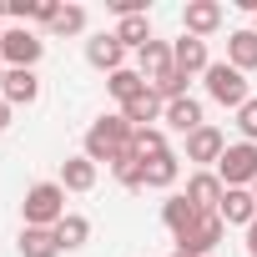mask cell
<instances>
[{"mask_svg":"<svg viewBox=\"0 0 257 257\" xmlns=\"http://www.w3.org/2000/svg\"><path fill=\"white\" fill-rule=\"evenodd\" d=\"M132 132H137V126H126V116L116 111V116H96L91 126H86V147H81V157H91L96 167L106 162H116L126 147H132Z\"/></svg>","mask_w":257,"mask_h":257,"instance_id":"obj_1","label":"cell"},{"mask_svg":"<svg viewBox=\"0 0 257 257\" xmlns=\"http://www.w3.org/2000/svg\"><path fill=\"white\" fill-rule=\"evenodd\" d=\"M21 217H26V227H56V222L66 217V187H61V182H36V187H26Z\"/></svg>","mask_w":257,"mask_h":257,"instance_id":"obj_2","label":"cell"},{"mask_svg":"<svg viewBox=\"0 0 257 257\" xmlns=\"http://www.w3.org/2000/svg\"><path fill=\"white\" fill-rule=\"evenodd\" d=\"M202 81H207V96H212L217 106H232V111H242V106L252 101V96H247V76H242L237 66H227V61H212Z\"/></svg>","mask_w":257,"mask_h":257,"instance_id":"obj_3","label":"cell"},{"mask_svg":"<svg viewBox=\"0 0 257 257\" xmlns=\"http://www.w3.org/2000/svg\"><path fill=\"white\" fill-rule=\"evenodd\" d=\"M41 56H46V41H41L31 26H11V31H6V46H0L6 71H36Z\"/></svg>","mask_w":257,"mask_h":257,"instance_id":"obj_4","label":"cell"},{"mask_svg":"<svg viewBox=\"0 0 257 257\" xmlns=\"http://www.w3.org/2000/svg\"><path fill=\"white\" fill-rule=\"evenodd\" d=\"M222 187H252L257 182V147L252 142H227L222 162H217Z\"/></svg>","mask_w":257,"mask_h":257,"instance_id":"obj_5","label":"cell"},{"mask_svg":"<svg viewBox=\"0 0 257 257\" xmlns=\"http://www.w3.org/2000/svg\"><path fill=\"white\" fill-rule=\"evenodd\" d=\"M222 232H227V222L212 212V217H197L182 237H177V252H187V257H207L217 242H222Z\"/></svg>","mask_w":257,"mask_h":257,"instance_id":"obj_6","label":"cell"},{"mask_svg":"<svg viewBox=\"0 0 257 257\" xmlns=\"http://www.w3.org/2000/svg\"><path fill=\"white\" fill-rule=\"evenodd\" d=\"M227 152V137L217 132V126H197V132L187 137V157L182 162H197V167H217Z\"/></svg>","mask_w":257,"mask_h":257,"instance_id":"obj_7","label":"cell"},{"mask_svg":"<svg viewBox=\"0 0 257 257\" xmlns=\"http://www.w3.org/2000/svg\"><path fill=\"white\" fill-rule=\"evenodd\" d=\"M86 61H91L96 71L116 76V71L126 66V46L116 41V31H101V36H91V41H86Z\"/></svg>","mask_w":257,"mask_h":257,"instance_id":"obj_8","label":"cell"},{"mask_svg":"<svg viewBox=\"0 0 257 257\" xmlns=\"http://www.w3.org/2000/svg\"><path fill=\"white\" fill-rule=\"evenodd\" d=\"M172 66L182 71V76H207V66H212V56H207V41H197V36H177L172 41Z\"/></svg>","mask_w":257,"mask_h":257,"instance_id":"obj_9","label":"cell"},{"mask_svg":"<svg viewBox=\"0 0 257 257\" xmlns=\"http://www.w3.org/2000/svg\"><path fill=\"white\" fill-rule=\"evenodd\" d=\"M222 197H227V187H222V177H217V172H197V177L187 182V202H192L202 217H212V212L222 207Z\"/></svg>","mask_w":257,"mask_h":257,"instance_id":"obj_10","label":"cell"},{"mask_svg":"<svg viewBox=\"0 0 257 257\" xmlns=\"http://www.w3.org/2000/svg\"><path fill=\"white\" fill-rule=\"evenodd\" d=\"M217 217H222L227 227H252V222H257V197H252V187H227Z\"/></svg>","mask_w":257,"mask_h":257,"instance_id":"obj_11","label":"cell"},{"mask_svg":"<svg viewBox=\"0 0 257 257\" xmlns=\"http://www.w3.org/2000/svg\"><path fill=\"white\" fill-rule=\"evenodd\" d=\"M177 177H182V157L177 152H162V157L142 162V187H152V192H172Z\"/></svg>","mask_w":257,"mask_h":257,"instance_id":"obj_12","label":"cell"},{"mask_svg":"<svg viewBox=\"0 0 257 257\" xmlns=\"http://www.w3.org/2000/svg\"><path fill=\"white\" fill-rule=\"evenodd\" d=\"M182 26H187V36L207 41V36L222 26V6H217V0H187V11H182Z\"/></svg>","mask_w":257,"mask_h":257,"instance_id":"obj_13","label":"cell"},{"mask_svg":"<svg viewBox=\"0 0 257 257\" xmlns=\"http://www.w3.org/2000/svg\"><path fill=\"white\" fill-rule=\"evenodd\" d=\"M162 121H167V132H182V137H192L197 126H207V121H202V101H197V96H182V101H167Z\"/></svg>","mask_w":257,"mask_h":257,"instance_id":"obj_14","label":"cell"},{"mask_svg":"<svg viewBox=\"0 0 257 257\" xmlns=\"http://www.w3.org/2000/svg\"><path fill=\"white\" fill-rule=\"evenodd\" d=\"M162 111H167V101H162V96H157L152 86H147V91H142L137 101H126V106H121L126 126H137V132H142V126H157V121H162Z\"/></svg>","mask_w":257,"mask_h":257,"instance_id":"obj_15","label":"cell"},{"mask_svg":"<svg viewBox=\"0 0 257 257\" xmlns=\"http://www.w3.org/2000/svg\"><path fill=\"white\" fill-rule=\"evenodd\" d=\"M11 106H36L41 101V76L36 71H6V86H0Z\"/></svg>","mask_w":257,"mask_h":257,"instance_id":"obj_16","label":"cell"},{"mask_svg":"<svg viewBox=\"0 0 257 257\" xmlns=\"http://www.w3.org/2000/svg\"><path fill=\"white\" fill-rule=\"evenodd\" d=\"M96 177H101V167H96L91 157H66L56 182H61L66 192H91V187H96Z\"/></svg>","mask_w":257,"mask_h":257,"instance_id":"obj_17","label":"cell"},{"mask_svg":"<svg viewBox=\"0 0 257 257\" xmlns=\"http://www.w3.org/2000/svg\"><path fill=\"white\" fill-rule=\"evenodd\" d=\"M137 71H142L147 81H162V76L172 71V41H152V46H142V51H137Z\"/></svg>","mask_w":257,"mask_h":257,"instance_id":"obj_18","label":"cell"},{"mask_svg":"<svg viewBox=\"0 0 257 257\" xmlns=\"http://www.w3.org/2000/svg\"><path fill=\"white\" fill-rule=\"evenodd\" d=\"M197 217H202V212L187 202V192H172V197L162 202V222H167V232H172V237H182V232H187Z\"/></svg>","mask_w":257,"mask_h":257,"instance_id":"obj_19","label":"cell"},{"mask_svg":"<svg viewBox=\"0 0 257 257\" xmlns=\"http://www.w3.org/2000/svg\"><path fill=\"white\" fill-rule=\"evenodd\" d=\"M56 242H61V252H81V247L91 242V217L66 212V217L56 222Z\"/></svg>","mask_w":257,"mask_h":257,"instance_id":"obj_20","label":"cell"},{"mask_svg":"<svg viewBox=\"0 0 257 257\" xmlns=\"http://www.w3.org/2000/svg\"><path fill=\"white\" fill-rule=\"evenodd\" d=\"M21 257H61V242H56V227H21Z\"/></svg>","mask_w":257,"mask_h":257,"instance_id":"obj_21","label":"cell"},{"mask_svg":"<svg viewBox=\"0 0 257 257\" xmlns=\"http://www.w3.org/2000/svg\"><path fill=\"white\" fill-rule=\"evenodd\" d=\"M227 66H237L242 76L257 71V31H232L227 36Z\"/></svg>","mask_w":257,"mask_h":257,"instance_id":"obj_22","label":"cell"},{"mask_svg":"<svg viewBox=\"0 0 257 257\" xmlns=\"http://www.w3.org/2000/svg\"><path fill=\"white\" fill-rule=\"evenodd\" d=\"M116 41H121L126 51L152 46V41H157V36H152V16H121V21H116Z\"/></svg>","mask_w":257,"mask_h":257,"instance_id":"obj_23","label":"cell"},{"mask_svg":"<svg viewBox=\"0 0 257 257\" xmlns=\"http://www.w3.org/2000/svg\"><path fill=\"white\" fill-rule=\"evenodd\" d=\"M147 86H152V81H147V76H142L137 66H121L116 76H106V91H111V96H116L121 106H126V101H137V96H142Z\"/></svg>","mask_w":257,"mask_h":257,"instance_id":"obj_24","label":"cell"},{"mask_svg":"<svg viewBox=\"0 0 257 257\" xmlns=\"http://www.w3.org/2000/svg\"><path fill=\"white\" fill-rule=\"evenodd\" d=\"M111 177H116V182H121L126 192H147V187H142V157H137L132 147H126V152H121V157L111 162Z\"/></svg>","mask_w":257,"mask_h":257,"instance_id":"obj_25","label":"cell"},{"mask_svg":"<svg viewBox=\"0 0 257 257\" xmlns=\"http://www.w3.org/2000/svg\"><path fill=\"white\" fill-rule=\"evenodd\" d=\"M132 152H137L142 162H152V157H162V152H172V147H167V132H162V126H142V132H132Z\"/></svg>","mask_w":257,"mask_h":257,"instance_id":"obj_26","label":"cell"},{"mask_svg":"<svg viewBox=\"0 0 257 257\" xmlns=\"http://www.w3.org/2000/svg\"><path fill=\"white\" fill-rule=\"evenodd\" d=\"M86 31V6H61V16L51 21V36H81Z\"/></svg>","mask_w":257,"mask_h":257,"instance_id":"obj_27","label":"cell"},{"mask_svg":"<svg viewBox=\"0 0 257 257\" xmlns=\"http://www.w3.org/2000/svg\"><path fill=\"white\" fill-rule=\"evenodd\" d=\"M187 81H192V76H182V71L172 66V71H167L162 81H152V91H157L162 101H182V96H187Z\"/></svg>","mask_w":257,"mask_h":257,"instance_id":"obj_28","label":"cell"},{"mask_svg":"<svg viewBox=\"0 0 257 257\" xmlns=\"http://www.w3.org/2000/svg\"><path fill=\"white\" fill-rule=\"evenodd\" d=\"M237 132H242V142H252V147H257V96L237 111Z\"/></svg>","mask_w":257,"mask_h":257,"instance_id":"obj_29","label":"cell"},{"mask_svg":"<svg viewBox=\"0 0 257 257\" xmlns=\"http://www.w3.org/2000/svg\"><path fill=\"white\" fill-rule=\"evenodd\" d=\"M11 116H16V106H11L6 96H0V132H6V126H11Z\"/></svg>","mask_w":257,"mask_h":257,"instance_id":"obj_30","label":"cell"},{"mask_svg":"<svg viewBox=\"0 0 257 257\" xmlns=\"http://www.w3.org/2000/svg\"><path fill=\"white\" fill-rule=\"evenodd\" d=\"M0 86H6V61H0Z\"/></svg>","mask_w":257,"mask_h":257,"instance_id":"obj_31","label":"cell"},{"mask_svg":"<svg viewBox=\"0 0 257 257\" xmlns=\"http://www.w3.org/2000/svg\"><path fill=\"white\" fill-rule=\"evenodd\" d=\"M0 46H6V26H0Z\"/></svg>","mask_w":257,"mask_h":257,"instance_id":"obj_32","label":"cell"},{"mask_svg":"<svg viewBox=\"0 0 257 257\" xmlns=\"http://www.w3.org/2000/svg\"><path fill=\"white\" fill-rule=\"evenodd\" d=\"M252 31H257V11H252Z\"/></svg>","mask_w":257,"mask_h":257,"instance_id":"obj_33","label":"cell"},{"mask_svg":"<svg viewBox=\"0 0 257 257\" xmlns=\"http://www.w3.org/2000/svg\"><path fill=\"white\" fill-rule=\"evenodd\" d=\"M172 257H187V252H172Z\"/></svg>","mask_w":257,"mask_h":257,"instance_id":"obj_34","label":"cell"},{"mask_svg":"<svg viewBox=\"0 0 257 257\" xmlns=\"http://www.w3.org/2000/svg\"><path fill=\"white\" fill-rule=\"evenodd\" d=\"M252 197H257V182H252Z\"/></svg>","mask_w":257,"mask_h":257,"instance_id":"obj_35","label":"cell"}]
</instances>
